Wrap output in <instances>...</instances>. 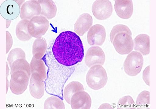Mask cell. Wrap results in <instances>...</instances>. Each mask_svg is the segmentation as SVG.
I'll return each instance as SVG.
<instances>
[{
    "mask_svg": "<svg viewBox=\"0 0 156 109\" xmlns=\"http://www.w3.org/2000/svg\"><path fill=\"white\" fill-rule=\"evenodd\" d=\"M52 51L57 62L66 66L82 62L84 56L80 38L76 33L70 31L62 32L58 35L54 42Z\"/></svg>",
    "mask_w": 156,
    "mask_h": 109,
    "instance_id": "6da1fadb",
    "label": "cell"
},
{
    "mask_svg": "<svg viewBox=\"0 0 156 109\" xmlns=\"http://www.w3.org/2000/svg\"><path fill=\"white\" fill-rule=\"evenodd\" d=\"M108 79L105 70L100 65L91 66L86 77L87 83L88 86L95 90L103 88L106 85Z\"/></svg>",
    "mask_w": 156,
    "mask_h": 109,
    "instance_id": "7a4b0ae2",
    "label": "cell"
},
{
    "mask_svg": "<svg viewBox=\"0 0 156 109\" xmlns=\"http://www.w3.org/2000/svg\"><path fill=\"white\" fill-rule=\"evenodd\" d=\"M10 89L12 92L20 95L25 92L29 83L30 77L24 71H17L11 73Z\"/></svg>",
    "mask_w": 156,
    "mask_h": 109,
    "instance_id": "3957f363",
    "label": "cell"
},
{
    "mask_svg": "<svg viewBox=\"0 0 156 109\" xmlns=\"http://www.w3.org/2000/svg\"><path fill=\"white\" fill-rule=\"evenodd\" d=\"M143 64L142 55L138 51H133L128 55L125 60V72L130 76H136L141 71Z\"/></svg>",
    "mask_w": 156,
    "mask_h": 109,
    "instance_id": "277c9868",
    "label": "cell"
},
{
    "mask_svg": "<svg viewBox=\"0 0 156 109\" xmlns=\"http://www.w3.org/2000/svg\"><path fill=\"white\" fill-rule=\"evenodd\" d=\"M112 43L117 52L122 55L130 53L134 47L132 36L124 32L117 34L113 39Z\"/></svg>",
    "mask_w": 156,
    "mask_h": 109,
    "instance_id": "5b68a950",
    "label": "cell"
},
{
    "mask_svg": "<svg viewBox=\"0 0 156 109\" xmlns=\"http://www.w3.org/2000/svg\"><path fill=\"white\" fill-rule=\"evenodd\" d=\"M50 24L47 18L42 16H36L29 21L28 30L32 37L37 38L46 34Z\"/></svg>",
    "mask_w": 156,
    "mask_h": 109,
    "instance_id": "8992f818",
    "label": "cell"
},
{
    "mask_svg": "<svg viewBox=\"0 0 156 109\" xmlns=\"http://www.w3.org/2000/svg\"><path fill=\"white\" fill-rule=\"evenodd\" d=\"M25 1H6L2 4L1 13L6 20H11L16 19L20 13L21 7Z\"/></svg>",
    "mask_w": 156,
    "mask_h": 109,
    "instance_id": "52a82bcc",
    "label": "cell"
},
{
    "mask_svg": "<svg viewBox=\"0 0 156 109\" xmlns=\"http://www.w3.org/2000/svg\"><path fill=\"white\" fill-rule=\"evenodd\" d=\"M92 10L96 19L104 20L108 19L112 15L113 6L112 3L108 0H98L93 4Z\"/></svg>",
    "mask_w": 156,
    "mask_h": 109,
    "instance_id": "ba28073f",
    "label": "cell"
},
{
    "mask_svg": "<svg viewBox=\"0 0 156 109\" xmlns=\"http://www.w3.org/2000/svg\"><path fill=\"white\" fill-rule=\"evenodd\" d=\"M106 38L105 29L100 24H96L91 27L87 36L88 43L94 46H101L104 43Z\"/></svg>",
    "mask_w": 156,
    "mask_h": 109,
    "instance_id": "9c48e42d",
    "label": "cell"
},
{
    "mask_svg": "<svg viewBox=\"0 0 156 109\" xmlns=\"http://www.w3.org/2000/svg\"><path fill=\"white\" fill-rule=\"evenodd\" d=\"M105 55L100 47L93 46L90 47L85 57L86 65L88 67L97 65H103L105 61Z\"/></svg>",
    "mask_w": 156,
    "mask_h": 109,
    "instance_id": "30bf717a",
    "label": "cell"
},
{
    "mask_svg": "<svg viewBox=\"0 0 156 109\" xmlns=\"http://www.w3.org/2000/svg\"><path fill=\"white\" fill-rule=\"evenodd\" d=\"M41 9L37 1H29L24 3L20 8V17L22 20H30L33 17L40 16Z\"/></svg>",
    "mask_w": 156,
    "mask_h": 109,
    "instance_id": "8fae6325",
    "label": "cell"
},
{
    "mask_svg": "<svg viewBox=\"0 0 156 109\" xmlns=\"http://www.w3.org/2000/svg\"><path fill=\"white\" fill-rule=\"evenodd\" d=\"M29 91L31 95L36 99H40L44 96V81L40 75L36 73L31 74L30 81Z\"/></svg>",
    "mask_w": 156,
    "mask_h": 109,
    "instance_id": "7c38bea8",
    "label": "cell"
},
{
    "mask_svg": "<svg viewBox=\"0 0 156 109\" xmlns=\"http://www.w3.org/2000/svg\"><path fill=\"white\" fill-rule=\"evenodd\" d=\"M91 104L90 96L84 91L75 93L71 100L70 104L73 109H89Z\"/></svg>",
    "mask_w": 156,
    "mask_h": 109,
    "instance_id": "4fadbf2b",
    "label": "cell"
},
{
    "mask_svg": "<svg viewBox=\"0 0 156 109\" xmlns=\"http://www.w3.org/2000/svg\"><path fill=\"white\" fill-rule=\"evenodd\" d=\"M115 9L118 16L122 19H129L133 13V5L131 0L115 1Z\"/></svg>",
    "mask_w": 156,
    "mask_h": 109,
    "instance_id": "5bb4252c",
    "label": "cell"
},
{
    "mask_svg": "<svg viewBox=\"0 0 156 109\" xmlns=\"http://www.w3.org/2000/svg\"><path fill=\"white\" fill-rule=\"evenodd\" d=\"M93 24L92 17L88 13H83L77 19L74 27V31L76 34L83 36L90 28Z\"/></svg>",
    "mask_w": 156,
    "mask_h": 109,
    "instance_id": "9a60e30c",
    "label": "cell"
},
{
    "mask_svg": "<svg viewBox=\"0 0 156 109\" xmlns=\"http://www.w3.org/2000/svg\"><path fill=\"white\" fill-rule=\"evenodd\" d=\"M134 49L143 55H147L150 53V37L146 34H140L136 36L133 41Z\"/></svg>",
    "mask_w": 156,
    "mask_h": 109,
    "instance_id": "2e32d148",
    "label": "cell"
},
{
    "mask_svg": "<svg viewBox=\"0 0 156 109\" xmlns=\"http://www.w3.org/2000/svg\"><path fill=\"white\" fill-rule=\"evenodd\" d=\"M41 7V16H42L50 20L53 19L56 15L57 9L54 2L51 0H39L37 1Z\"/></svg>",
    "mask_w": 156,
    "mask_h": 109,
    "instance_id": "e0dca14e",
    "label": "cell"
},
{
    "mask_svg": "<svg viewBox=\"0 0 156 109\" xmlns=\"http://www.w3.org/2000/svg\"><path fill=\"white\" fill-rule=\"evenodd\" d=\"M47 47V41L44 38L41 37L36 39L32 47L34 57L38 59L42 58L45 54Z\"/></svg>",
    "mask_w": 156,
    "mask_h": 109,
    "instance_id": "ac0fdd59",
    "label": "cell"
},
{
    "mask_svg": "<svg viewBox=\"0 0 156 109\" xmlns=\"http://www.w3.org/2000/svg\"><path fill=\"white\" fill-rule=\"evenodd\" d=\"M29 20H22L17 24L16 34L19 40L23 41H28L32 38L28 30Z\"/></svg>",
    "mask_w": 156,
    "mask_h": 109,
    "instance_id": "d6986e66",
    "label": "cell"
},
{
    "mask_svg": "<svg viewBox=\"0 0 156 109\" xmlns=\"http://www.w3.org/2000/svg\"><path fill=\"white\" fill-rule=\"evenodd\" d=\"M83 91L84 88L82 84L78 81H72L65 87L64 92V99L68 104H70L71 99L74 94Z\"/></svg>",
    "mask_w": 156,
    "mask_h": 109,
    "instance_id": "ffe728a7",
    "label": "cell"
},
{
    "mask_svg": "<svg viewBox=\"0 0 156 109\" xmlns=\"http://www.w3.org/2000/svg\"><path fill=\"white\" fill-rule=\"evenodd\" d=\"M30 66L31 74H37L44 81L46 80L47 78L46 69L42 60L37 59L33 57Z\"/></svg>",
    "mask_w": 156,
    "mask_h": 109,
    "instance_id": "44dd1931",
    "label": "cell"
},
{
    "mask_svg": "<svg viewBox=\"0 0 156 109\" xmlns=\"http://www.w3.org/2000/svg\"><path fill=\"white\" fill-rule=\"evenodd\" d=\"M10 68V73L17 71H24L27 72L30 77L31 76L30 66L26 59L21 58L16 60L12 65Z\"/></svg>",
    "mask_w": 156,
    "mask_h": 109,
    "instance_id": "7402d4cb",
    "label": "cell"
},
{
    "mask_svg": "<svg viewBox=\"0 0 156 109\" xmlns=\"http://www.w3.org/2000/svg\"><path fill=\"white\" fill-rule=\"evenodd\" d=\"M44 108L64 109L65 105L60 98L56 96H52L47 98L45 101Z\"/></svg>",
    "mask_w": 156,
    "mask_h": 109,
    "instance_id": "603a6c76",
    "label": "cell"
},
{
    "mask_svg": "<svg viewBox=\"0 0 156 109\" xmlns=\"http://www.w3.org/2000/svg\"><path fill=\"white\" fill-rule=\"evenodd\" d=\"M136 107L138 108H149L150 92L144 90L139 94L136 101Z\"/></svg>",
    "mask_w": 156,
    "mask_h": 109,
    "instance_id": "cb8c5ba5",
    "label": "cell"
},
{
    "mask_svg": "<svg viewBox=\"0 0 156 109\" xmlns=\"http://www.w3.org/2000/svg\"><path fill=\"white\" fill-rule=\"evenodd\" d=\"M21 58L26 59L24 51L20 48H16L12 50L9 54L7 58L10 67L14 62Z\"/></svg>",
    "mask_w": 156,
    "mask_h": 109,
    "instance_id": "d4e9b609",
    "label": "cell"
},
{
    "mask_svg": "<svg viewBox=\"0 0 156 109\" xmlns=\"http://www.w3.org/2000/svg\"><path fill=\"white\" fill-rule=\"evenodd\" d=\"M118 109H134L136 106L133 98L130 96H125L119 100Z\"/></svg>",
    "mask_w": 156,
    "mask_h": 109,
    "instance_id": "484cf974",
    "label": "cell"
},
{
    "mask_svg": "<svg viewBox=\"0 0 156 109\" xmlns=\"http://www.w3.org/2000/svg\"><path fill=\"white\" fill-rule=\"evenodd\" d=\"M122 32H127L132 36L130 30L127 26L121 24L117 25L113 27L110 35V40L112 43L115 36L118 33Z\"/></svg>",
    "mask_w": 156,
    "mask_h": 109,
    "instance_id": "4316f807",
    "label": "cell"
},
{
    "mask_svg": "<svg viewBox=\"0 0 156 109\" xmlns=\"http://www.w3.org/2000/svg\"><path fill=\"white\" fill-rule=\"evenodd\" d=\"M6 53L7 54L9 51L11 49V48L12 46L13 43V40L12 38V36L10 34V32L8 31L6 32Z\"/></svg>",
    "mask_w": 156,
    "mask_h": 109,
    "instance_id": "83f0119b",
    "label": "cell"
},
{
    "mask_svg": "<svg viewBox=\"0 0 156 109\" xmlns=\"http://www.w3.org/2000/svg\"><path fill=\"white\" fill-rule=\"evenodd\" d=\"M149 67V66L145 69L143 72V79L147 85L150 86Z\"/></svg>",
    "mask_w": 156,
    "mask_h": 109,
    "instance_id": "f1b7e54d",
    "label": "cell"
},
{
    "mask_svg": "<svg viewBox=\"0 0 156 109\" xmlns=\"http://www.w3.org/2000/svg\"><path fill=\"white\" fill-rule=\"evenodd\" d=\"M111 109L113 108L112 107V106H111L110 104L108 103H104L103 104H102L100 107L99 108V109Z\"/></svg>",
    "mask_w": 156,
    "mask_h": 109,
    "instance_id": "f546056e",
    "label": "cell"
},
{
    "mask_svg": "<svg viewBox=\"0 0 156 109\" xmlns=\"http://www.w3.org/2000/svg\"><path fill=\"white\" fill-rule=\"evenodd\" d=\"M9 75V69L7 62H6V77H8Z\"/></svg>",
    "mask_w": 156,
    "mask_h": 109,
    "instance_id": "4dcf8cb0",
    "label": "cell"
},
{
    "mask_svg": "<svg viewBox=\"0 0 156 109\" xmlns=\"http://www.w3.org/2000/svg\"><path fill=\"white\" fill-rule=\"evenodd\" d=\"M9 87V81L7 80V77H6V94L7 93Z\"/></svg>",
    "mask_w": 156,
    "mask_h": 109,
    "instance_id": "1f68e13d",
    "label": "cell"
}]
</instances>
